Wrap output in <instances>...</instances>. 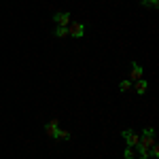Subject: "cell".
Segmentation results:
<instances>
[{"label": "cell", "instance_id": "277c9868", "mask_svg": "<svg viewBox=\"0 0 159 159\" xmlns=\"http://www.w3.org/2000/svg\"><path fill=\"white\" fill-rule=\"evenodd\" d=\"M144 76V70H142V66L138 64V61H132V72H129V81L134 83V81H140Z\"/></svg>", "mask_w": 159, "mask_h": 159}, {"label": "cell", "instance_id": "4fadbf2b", "mask_svg": "<svg viewBox=\"0 0 159 159\" xmlns=\"http://www.w3.org/2000/svg\"><path fill=\"white\" fill-rule=\"evenodd\" d=\"M142 134H144V136H153V134H155V129H153V127H144Z\"/></svg>", "mask_w": 159, "mask_h": 159}, {"label": "cell", "instance_id": "7c38bea8", "mask_svg": "<svg viewBox=\"0 0 159 159\" xmlns=\"http://www.w3.org/2000/svg\"><path fill=\"white\" fill-rule=\"evenodd\" d=\"M148 155H153V157H159V147H157V144H153V147L148 148Z\"/></svg>", "mask_w": 159, "mask_h": 159}, {"label": "cell", "instance_id": "6da1fadb", "mask_svg": "<svg viewBox=\"0 0 159 159\" xmlns=\"http://www.w3.org/2000/svg\"><path fill=\"white\" fill-rule=\"evenodd\" d=\"M85 34V25L79 24V21H74V24H68V36L72 38H83Z\"/></svg>", "mask_w": 159, "mask_h": 159}, {"label": "cell", "instance_id": "8992f818", "mask_svg": "<svg viewBox=\"0 0 159 159\" xmlns=\"http://www.w3.org/2000/svg\"><path fill=\"white\" fill-rule=\"evenodd\" d=\"M134 83H136V93H138V96H144V93H147V89H148V83L144 81V79L134 81Z\"/></svg>", "mask_w": 159, "mask_h": 159}, {"label": "cell", "instance_id": "8fae6325", "mask_svg": "<svg viewBox=\"0 0 159 159\" xmlns=\"http://www.w3.org/2000/svg\"><path fill=\"white\" fill-rule=\"evenodd\" d=\"M57 138H61V140H70L72 136H70V132H66V129H61V127H60V132H57Z\"/></svg>", "mask_w": 159, "mask_h": 159}, {"label": "cell", "instance_id": "ba28073f", "mask_svg": "<svg viewBox=\"0 0 159 159\" xmlns=\"http://www.w3.org/2000/svg\"><path fill=\"white\" fill-rule=\"evenodd\" d=\"M53 34H55L57 38H66V36H68V28H61V25H57Z\"/></svg>", "mask_w": 159, "mask_h": 159}, {"label": "cell", "instance_id": "52a82bcc", "mask_svg": "<svg viewBox=\"0 0 159 159\" xmlns=\"http://www.w3.org/2000/svg\"><path fill=\"white\" fill-rule=\"evenodd\" d=\"M123 157H125V159H138V153H136L134 147H127V148H125V153H123Z\"/></svg>", "mask_w": 159, "mask_h": 159}, {"label": "cell", "instance_id": "3957f363", "mask_svg": "<svg viewBox=\"0 0 159 159\" xmlns=\"http://www.w3.org/2000/svg\"><path fill=\"white\" fill-rule=\"evenodd\" d=\"M57 132H60V121L57 119H51L47 125H45V134L49 138H57Z\"/></svg>", "mask_w": 159, "mask_h": 159}, {"label": "cell", "instance_id": "30bf717a", "mask_svg": "<svg viewBox=\"0 0 159 159\" xmlns=\"http://www.w3.org/2000/svg\"><path fill=\"white\" fill-rule=\"evenodd\" d=\"M142 7H151V9H157L159 0H142Z\"/></svg>", "mask_w": 159, "mask_h": 159}, {"label": "cell", "instance_id": "9c48e42d", "mask_svg": "<svg viewBox=\"0 0 159 159\" xmlns=\"http://www.w3.org/2000/svg\"><path fill=\"white\" fill-rule=\"evenodd\" d=\"M129 87H132V81H121L119 83V91L125 93V91H129Z\"/></svg>", "mask_w": 159, "mask_h": 159}, {"label": "cell", "instance_id": "5b68a950", "mask_svg": "<svg viewBox=\"0 0 159 159\" xmlns=\"http://www.w3.org/2000/svg\"><path fill=\"white\" fill-rule=\"evenodd\" d=\"M53 21H55V25H61V28H68V24H70V13H66V11L55 13Z\"/></svg>", "mask_w": 159, "mask_h": 159}, {"label": "cell", "instance_id": "7a4b0ae2", "mask_svg": "<svg viewBox=\"0 0 159 159\" xmlns=\"http://www.w3.org/2000/svg\"><path fill=\"white\" fill-rule=\"evenodd\" d=\"M123 138H125V142H127V147H138V142H140V134L134 132V129H125L123 132Z\"/></svg>", "mask_w": 159, "mask_h": 159}]
</instances>
